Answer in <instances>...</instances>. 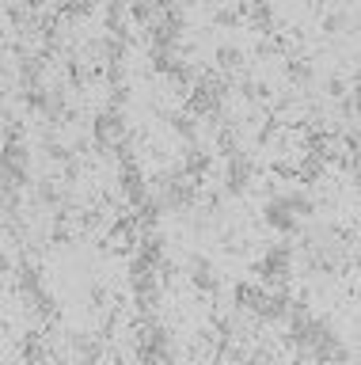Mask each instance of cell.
I'll return each mask as SVG.
<instances>
[{
	"instance_id": "cell-1",
	"label": "cell",
	"mask_w": 361,
	"mask_h": 365,
	"mask_svg": "<svg viewBox=\"0 0 361 365\" xmlns=\"http://www.w3.org/2000/svg\"><path fill=\"white\" fill-rule=\"evenodd\" d=\"M126 133H130V114L126 110H110V107L95 110V118H92V141L95 145L115 148Z\"/></svg>"
},
{
	"instance_id": "cell-2",
	"label": "cell",
	"mask_w": 361,
	"mask_h": 365,
	"mask_svg": "<svg viewBox=\"0 0 361 365\" xmlns=\"http://www.w3.org/2000/svg\"><path fill=\"white\" fill-rule=\"evenodd\" d=\"M224 194L229 198H244L247 190H251V182H255V160H251V153H236V156H229L224 160Z\"/></svg>"
},
{
	"instance_id": "cell-3",
	"label": "cell",
	"mask_w": 361,
	"mask_h": 365,
	"mask_svg": "<svg viewBox=\"0 0 361 365\" xmlns=\"http://www.w3.org/2000/svg\"><path fill=\"white\" fill-rule=\"evenodd\" d=\"M209 19H213V27H244L240 8H213Z\"/></svg>"
}]
</instances>
